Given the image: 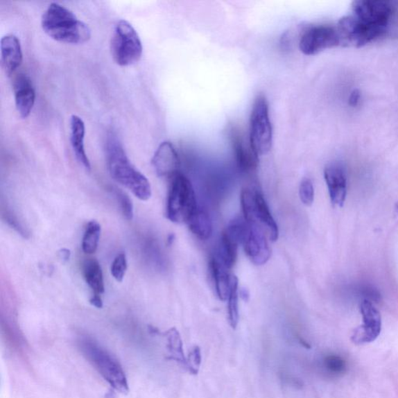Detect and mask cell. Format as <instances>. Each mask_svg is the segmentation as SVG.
Wrapping results in <instances>:
<instances>
[{
    "instance_id": "obj_1",
    "label": "cell",
    "mask_w": 398,
    "mask_h": 398,
    "mask_svg": "<svg viewBox=\"0 0 398 398\" xmlns=\"http://www.w3.org/2000/svg\"><path fill=\"white\" fill-rule=\"evenodd\" d=\"M107 164L110 175L130 190L140 200L147 201L152 196L148 179L130 162L116 135L109 134L106 146Z\"/></svg>"
},
{
    "instance_id": "obj_2",
    "label": "cell",
    "mask_w": 398,
    "mask_h": 398,
    "mask_svg": "<svg viewBox=\"0 0 398 398\" xmlns=\"http://www.w3.org/2000/svg\"><path fill=\"white\" fill-rule=\"evenodd\" d=\"M42 27L53 40L69 44H82L89 40L92 30L79 20L73 12L58 3H51L42 17Z\"/></svg>"
},
{
    "instance_id": "obj_3",
    "label": "cell",
    "mask_w": 398,
    "mask_h": 398,
    "mask_svg": "<svg viewBox=\"0 0 398 398\" xmlns=\"http://www.w3.org/2000/svg\"><path fill=\"white\" fill-rule=\"evenodd\" d=\"M79 348L82 354L112 388L120 393L128 392L127 378L117 359L91 338H82L79 342Z\"/></svg>"
},
{
    "instance_id": "obj_4",
    "label": "cell",
    "mask_w": 398,
    "mask_h": 398,
    "mask_svg": "<svg viewBox=\"0 0 398 398\" xmlns=\"http://www.w3.org/2000/svg\"><path fill=\"white\" fill-rule=\"evenodd\" d=\"M198 209L193 186L188 178L178 173L171 178L166 217L173 223H187Z\"/></svg>"
},
{
    "instance_id": "obj_5",
    "label": "cell",
    "mask_w": 398,
    "mask_h": 398,
    "mask_svg": "<svg viewBox=\"0 0 398 398\" xmlns=\"http://www.w3.org/2000/svg\"><path fill=\"white\" fill-rule=\"evenodd\" d=\"M111 53L114 61L121 67L133 65L142 57V42L130 22L120 20L115 24L111 40Z\"/></svg>"
},
{
    "instance_id": "obj_6",
    "label": "cell",
    "mask_w": 398,
    "mask_h": 398,
    "mask_svg": "<svg viewBox=\"0 0 398 398\" xmlns=\"http://www.w3.org/2000/svg\"><path fill=\"white\" fill-rule=\"evenodd\" d=\"M243 218L248 223L256 225L266 234L268 240L279 239V228L275 223L266 199L259 191L243 189L241 196Z\"/></svg>"
},
{
    "instance_id": "obj_7",
    "label": "cell",
    "mask_w": 398,
    "mask_h": 398,
    "mask_svg": "<svg viewBox=\"0 0 398 398\" xmlns=\"http://www.w3.org/2000/svg\"><path fill=\"white\" fill-rule=\"evenodd\" d=\"M272 145V127L269 119L266 98L260 94L256 98L250 119V146L258 156L270 151Z\"/></svg>"
},
{
    "instance_id": "obj_8",
    "label": "cell",
    "mask_w": 398,
    "mask_h": 398,
    "mask_svg": "<svg viewBox=\"0 0 398 398\" xmlns=\"http://www.w3.org/2000/svg\"><path fill=\"white\" fill-rule=\"evenodd\" d=\"M340 46L362 47L382 36L386 27L365 23L354 15L345 17L336 26Z\"/></svg>"
},
{
    "instance_id": "obj_9",
    "label": "cell",
    "mask_w": 398,
    "mask_h": 398,
    "mask_svg": "<svg viewBox=\"0 0 398 398\" xmlns=\"http://www.w3.org/2000/svg\"><path fill=\"white\" fill-rule=\"evenodd\" d=\"M338 46H340L338 31L331 26H313L302 32L300 37V50L306 55H315Z\"/></svg>"
},
{
    "instance_id": "obj_10",
    "label": "cell",
    "mask_w": 398,
    "mask_h": 398,
    "mask_svg": "<svg viewBox=\"0 0 398 398\" xmlns=\"http://www.w3.org/2000/svg\"><path fill=\"white\" fill-rule=\"evenodd\" d=\"M354 16L365 23L388 28L390 18L393 15V2L385 0H358L353 2Z\"/></svg>"
},
{
    "instance_id": "obj_11",
    "label": "cell",
    "mask_w": 398,
    "mask_h": 398,
    "mask_svg": "<svg viewBox=\"0 0 398 398\" xmlns=\"http://www.w3.org/2000/svg\"><path fill=\"white\" fill-rule=\"evenodd\" d=\"M363 325L352 333V341L356 345L371 343L381 335L382 320L380 312L373 303L364 299L361 304Z\"/></svg>"
},
{
    "instance_id": "obj_12",
    "label": "cell",
    "mask_w": 398,
    "mask_h": 398,
    "mask_svg": "<svg viewBox=\"0 0 398 398\" xmlns=\"http://www.w3.org/2000/svg\"><path fill=\"white\" fill-rule=\"evenodd\" d=\"M266 234L259 227L248 223L247 234L243 241L245 253L254 264L265 265L271 256Z\"/></svg>"
},
{
    "instance_id": "obj_13",
    "label": "cell",
    "mask_w": 398,
    "mask_h": 398,
    "mask_svg": "<svg viewBox=\"0 0 398 398\" xmlns=\"http://www.w3.org/2000/svg\"><path fill=\"white\" fill-rule=\"evenodd\" d=\"M325 178L332 204L336 207H343L347 195V175L344 166L338 163L327 166Z\"/></svg>"
},
{
    "instance_id": "obj_14",
    "label": "cell",
    "mask_w": 398,
    "mask_h": 398,
    "mask_svg": "<svg viewBox=\"0 0 398 398\" xmlns=\"http://www.w3.org/2000/svg\"><path fill=\"white\" fill-rule=\"evenodd\" d=\"M152 164L159 177L171 178L177 175L180 159L174 146L168 141L160 144L154 153Z\"/></svg>"
},
{
    "instance_id": "obj_15",
    "label": "cell",
    "mask_w": 398,
    "mask_h": 398,
    "mask_svg": "<svg viewBox=\"0 0 398 398\" xmlns=\"http://www.w3.org/2000/svg\"><path fill=\"white\" fill-rule=\"evenodd\" d=\"M230 138L239 170L246 174L254 172L258 168L259 156L254 152L252 146H245L239 128H230Z\"/></svg>"
},
{
    "instance_id": "obj_16",
    "label": "cell",
    "mask_w": 398,
    "mask_h": 398,
    "mask_svg": "<svg viewBox=\"0 0 398 398\" xmlns=\"http://www.w3.org/2000/svg\"><path fill=\"white\" fill-rule=\"evenodd\" d=\"M12 86H14L17 110L21 118H28L35 102L34 86L29 77L23 73L15 77Z\"/></svg>"
},
{
    "instance_id": "obj_17",
    "label": "cell",
    "mask_w": 398,
    "mask_h": 398,
    "mask_svg": "<svg viewBox=\"0 0 398 398\" xmlns=\"http://www.w3.org/2000/svg\"><path fill=\"white\" fill-rule=\"evenodd\" d=\"M2 67L6 74L10 75L21 67L23 53L20 40L12 34L3 36L0 42Z\"/></svg>"
},
{
    "instance_id": "obj_18",
    "label": "cell",
    "mask_w": 398,
    "mask_h": 398,
    "mask_svg": "<svg viewBox=\"0 0 398 398\" xmlns=\"http://www.w3.org/2000/svg\"><path fill=\"white\" fill-rule=\"evenodd\" d=\"M85 121L78 115L73 114L70 118V142L77 159L87 171H91V163L85 150Z\"/></svg>"
},
{
    "instance_id": "obj_19",
    "label": "cell",
    "mask_w": 398,
    "mask_h": 398,
    "mask_svg": "<svg viewBox=\"0 0 398 398\" xmlns=\"http://www.w3.org/2000/svg\"><path fill=\"white\" fill-rule=\"evenodd\" d=\"M211 272H213L216 290L218 297L221 300H226L229 297L231 276L229 269L214 254L210 261Z\"/></svg>"
},
{
    "instance_id": "obj_20",
    "label": "cell",
    "mask_w": 398,
    "mask_h": 398,
    "mask_svg": "<svg viewBox=\"0 0 398 398\" xmlns=\"http://www.w3.org/2000/svg\"><path fill=\"white\" fill-rule=\"evenodd\" d=\"M191 232L198 239L205 241L210 239L213 234V223L207 211L198 207L187 223Z\"/></svg>"
},
{
    "instance_id": "obj_21",
    "label": "cell",
    "mask_w": 398,
    "mask_h": 398,
    "mask_svg": "<svg viewBox=\"0 0 398 398\" xmlns=\"http://www.w3.org/2000/svg\"><path fill=\"white\" fill-rule=\"evenodd\" d=\"M83 275L87 285L92 288L94 295L101 296L105 293V281L99 262L95 259H88L83 265Z\"/></svg>"
},
{
    "instance_id": "obj_22",
    "label": "cell",
    "mask_w": 398,
    "mask_h": 398,
    "mask_svg": "<svg viewBox=\"0 0 398 398\" xmlns=\"http://www.w3.org/2000/svg\"><path fill=\"white\" fill-rule=\"evenodd\" d=\"M168 340V348L170 352V359L176 361L182 365L183 368L189 371L188 358L184 356L183 343L181 336L176 329H171L165 333Z\"/></svg>"
},
{
    "instance_id": "obj_23",
    "label": "cell",
    "mask_w": 398,
    "mask_h": 398,
    "mask_svg": "<svg viewBox=\"0 0 398 398\" xmlns=\"http://www.w3.org/2000/svg\"><path fill=\"white\" fill-rule=\"evenodd\" d=\"M101 234V225L96 221L87 224L85 235L83 237L82 248L83 252L93 254L97 252Z\"/></svg>"
},
{
    "instance_id": "obj_24",
    "label": "cell",
    "mask_w": 398,
    "mask_h": 398,
    "mask_svg": "<svg viewBox=\"0 0 398 398\" xmlns=\"http://www.w3.org/2000/svg\"><path fill=\"white\" fill-rule=\"evenodd\" d=\"M239 279L235 275H232L228 297V316L230 325L234 329L239 320Z\"/></svg>"
},
{
    "instance_id": "obj_25",
    "label": "cell",
    "mask_w": 398,
    "mask_h": 398,
    "mask_svg": "<svg viewBox=\"0 0 398 398\" xmlns=\"http://www.w3.org/2000/svg\"><path fill=\"white\" fill-rule=\"evenodd\" d=\"M322 365L327 373L332 376H341L347 371V363L339 355L330 354L325 356Z\"/></svg>"
},
{
    "instance_id": "obj_26",
    "label": "cell",
    "mask_w": 398,
    "mask_h": 398,
    "mask_svg": "<svg viewBox=\"0 0 398 398\" xmlns=\"http://www.w3.org/2000/svg\"><path fill=\"white\" fill-rule=\"evenodd\" d=\"M112 194L119 203L121 213L127 220H132L134 216L133 204L125 192L116 188L112 189Z\"/></svg>"
},
{
    "instance_id": "obj_27",
    "label": "cell",
    "mask_w": 398,
    "mask_h": 398,
    "mask_svg": "<svg viewBox=\"0 0 398 398\" xmlns=\"http://www.w3.org/2000/svg\"><path fill=\"white\" fill-rule=\"evenodd\" d=\"M127 270V259L124 253H120L114 259L112 265V275L115 280L123 282Z\"/></svg>"
},
{
    "instance_id": "obj_28",
    "label": "cell",
    "mask_w": 398,
    "mask_h": 398,
    "mask_svg": "<svg viewBox=\"0 0 398 398\" xmlns=\"http://www.w3.org/2000/svg\"><path fill=\"white\" fill-rule=\"evenodd\" d=\"M300 198L302 202L311 207L314 200V189L309 178H305L300 186Z\"/></svg>"
},
{
    "instance_id": "obj_29",
    "label": "cell",
    "mask_w": 398,
    "mask_h": 398,
    "mask_svg": "<svg viewBox=\"0 0 398 398\" xmlns=\"http://www.w3.org/2000/svg\"><path fill=\"white\" fill-rule=\"evenodd\" d=\"M189 372L192 374H197L199 367L202 362L201 351L198 347H195L188 357Z\"/></svg>"
},
{
    "instance_id": "obj_30",
    "label": "cell",
    "mask_w": 398,
    "mask_h": 398,
    "mask_svg": "<svg viewBox=\"0 0 398 398\" xmlns=\"http://www.w3.org/2000/svg\"><path fill=\"white\" fill-rule=\"evenodd\" d=\"M5 220L8 223L9 226L15 229L18 234H20L24 237H28V230L24 227L23 225L20 221L17 220V218L11 214H6L5 215Z\"/></svg>"
},
{
    "instance_id": "obj_31",
    "label": "cell",
    "mask_w": 398,
    "mask_h": 398,
    "mask_svg": "<svg viewBox=\"0 0 398 398\" xmlns=\"http://www.w3.org/2000/svg\"><path fill=\"white\" fill-rule=\"evenodd\" d=\"M359 100H361V93L358 89H354L350 95L349 104L352 107H356L358 104Z\"/></svg>"
},
{
    "instance_id": "obj_32",
    "label": "cell",
    "mask_w": 398,
    "mask_h": 398,
    "mask_svg": "<svg viewBox=\"0 0 398 398\" xmlns=\"http://www.w3.org/2000/svg\"><path fill=\"white\" fill-rule=\"evenodd\" d=\"M89 303L95 307L97 308H102L103 307V300L101 296H98V295H93L91 300H89Z\"/></svg>"
},
{
    "instance_id": "obj_33",
    "label": "cell",
    "mask_w": 398,
    "mask_h": 398,
    "mask_svg": "<svg viewBox=\"0 0 398 398\" xmlns=\"http://www.w3.org/2000/svg\"><path fill=\"white\" fill-rule=\"evenodd\" d=\"M59 257L63 261H67L71 257V252H70L69 249L62 248L59 252Z\"/></svg>"
},
{
    "instance_id": "obj_34",
    "label": "cell",
    "mask_w": 398,
    "mask_h": 398,
    "mask_svg": "<svg viewBox=\"0 0 398 398\" xmlns=\"http://www.w3.org/2000/svg\"><path fill=\"white\" fill-rule=\"evenodd\" d=\"M397 211H398V203L397 204Z\"/></svg>"
}]
</instances>
